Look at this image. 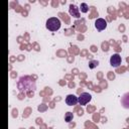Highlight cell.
I'll return each mask as SVG.
<instances>
[{
	"instance_id": "obj_1",
	"label": "cell",
	"mask_w": 129,
	"mask_h": 129,
	"mask_svg": "<svg viewBox=\"0 0 129 129\" xmlns=\"http://www.w3.org/2000/svg\"><path fill=\"white\" fill-rule=\"evenodd\" d=\"M18 88L21 91H23V90L24 91H28V90L34 91L35 90V83L30 77H22L19 80Z\"/></svg>"
},
{
	"instance_id": "obj_2",
	"label": "cell",
	"mask_w": 129,
	"mask_h": 129,
	"mask_svg": "<svg viewBox=\"0 0 129 129\" xmlns=\"http://www.w3.org/2000/svg\"><path fill=\"white\" fill-rule=\"evenodd\" d=\"M60 20L56 17H50L46 20V23H45V26L48 30L50 31H57L59 28H60Z\"/></svg>"
},
{
	"instance_id": "obj_3",
	"label": "cell",
	"mask_w": 129,
	"mask_h": 129,
	"mask_svg": "<svg viewBox=\"0 0 129 129\" xmlns=\"http://www.w3.org/2000/svg\"><path fill=\"white\" fill-rule=\"evenodd\" d=\"M92 100V96L89 93H82L80 95V97H78V102L80 103V105L85 106L87 105L90 101Z\"/></svg>"
},
{
	"instance_id": "obj_4",
	"label": "cell",
	"mask_w": 129,
	"mask_h": 129,
	"mask_svg": "<svg viewBox=\"0 0 129 129\" xmlns=\"http://www.w3.org/2000/svg\"><path fill=\"white\" fill-rule=\"evenodd\" d=\"M121 61H122V58L118 53H114L110 57V64L114 68H118L121 64Z\"/></svg>"
},
{
	"instance_id": "obj_5",
	"label": "cell",
	"mask_w": 129,
	"mask_h": 129,
	"mask_svg": "<svg viewBox=\"0 0 129 129\" xmlns=\"http://www.w3.org/2000/svg\"><path fill=\"white\" fill-rule=\"evenodd\" d=\"M95 27L97 30L99 31H102V30H105L106 27H107V21L103 18H98L96 19L95 21Z\"/></svg>"
},
{
	"instance_id": "obj_6",
	"label": "cell",
	"mask_w": 129,
	"mask_h": 129,
	"mask_svg": "<svg viewBox=\"0 0 129 129\" xmlns=\"http://www.w3.org/2000/svg\"><path fill=\"white\" fill-rule=\"evenodd\" d=\"M66 103H67V105H69V106H74V105H76V104L78 103V97H77L76 95L70 94V95H68L67 98H66Z\"/></svg>"
},
{
	"instance_id": "obj_7",
	"label": "cell",
	"mask_w": 129,
	"mask_h": 129,
	"mask_svg": "<svg viewBox=\"0 0 129 129\" xmlns=\"http://www.w3.org/2000/svg\"><path fill=\"white\" fill-rule=\"evenodd\" d=\"M70 14L75 18H79L80 17V10L75 4H71L70 5Z\"/></svg>"
},
{
	"instance_id": "obj_8",
	"label": "cell",
	"mask_w": 129,
	"mask_h": 129,
	"mask_svg": "<svg viewBox=\"0 0 129 129\" xmlns=\"http://www.w3.org/2000/svg\"><path fill=\"white\" fill-rule=\"evenodd\" d=\"M73 118H74V114L72 113V112H67L66 114H64V121L66 122H71V121H73Z\"/></svg>"
},
{
	"instance_id": "obj_9",
	"label": "cell",
	"mask_w": 129,
	"mask_h": 129,
	"mask_svg": "<svg viewBox=\"0 0 129 129\" xmlns=\"http://www.w3.org/2000/svg\"><path fill=\"white\" fill-rule=\"evenodd\" d=\"M79 10H81V12H83V13H87L88 10H89V6L86 3H81V6H80Z\"/></svg>"
},
{
	"instance_id": "obj_10",
	"label": "cell",
	"mask_w": 129,
	"mask_h": 129,
	"mask_svg": "<svg viewBox=\"0 0 129 129\" xmlns=\"http://www.w3.org/2000/svg\"><path fill=\"white\" fill-rule=\"evenodd\" d=\"M98 64H99V61H98V60H91V61L89 62V68H90V69H95Z\"/></svg>"
}]
</instances>
